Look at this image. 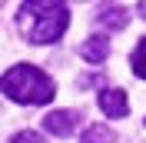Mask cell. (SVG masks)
<instances>
[{
  "instance_id": "6da1fadb",
  "label": "cell",
  "mask_w": 146,
  "mask_h": 143,
  "mask_svg": "<svg viewBox=\"0 0 146 143\" xmlns=\"http://www.w3.org/2000/svg\"><path fill=\"white\" fill-rule=\"evenodd\" d=\"M70 27V10L66 0H23L17 10V30L23 33V40L43 47L56 43Z\"/></svg>"
},
{
  "instance_id": "7a4b0ae2",
  "label": "cell",
  "mask_w": 146,
  "mask_h": 143,
  "mask_svg": "<svg viewBox=\"0 0 146 143\" xmlns=\"http://www.w3.org/2000/svg\"><path fill=\"white\" fill-rule=\"evenodd\" d=\"M0 90L7 93L13 103H50L56 93L53 80L46 77L40 67L33 63H17V67H10L3 77H0Z\"/></svg>"
},
{
  "instance_id": "3957f363",
  "label": "cell",
  "mask_w": 146,
  "mask_h": 143,
  "mask_svg": "<svg viewBox=\"0 0 146 143\" xmlns=\"http://www.w3.org/2000/svg\"><path fill=\"white\" fill-rule=\"evenodd\" d=\"M80 123V113L76 110H53V113L43 116V130L50 136H70Z\"/></svg>"
},
{
  "instance_id": "277c9868",
  "label": "cell",
  "mask_w": 146,
  "mask_h": 143,
  "mask_svg": "<svg viewBox=\"0 0 146 143\" xmlns=\"http://www.w3.org/2000/svg\"><path fill=\"white\" fill-rule=\"evenodd\" d=\"M100 110L106 116H113V120H123V116L129 113V103H126V93L123 90H113V87H106V90H100Z\"/></svg>"
},
{
  "instance_id": "5b68a950",
  "label": "cell",
  "mask_w": 146,
  "mask_h": 143,
  "mask_svg": "<svg viewBox=\"0 0 146 143\" xmlns=\"http://www.w3.org/2000/svg\"><path fill=\"white\" fill-rule=\"evenodd\" d=\"M80 53L86 57V60L100 63V60H106V57H110V40H106V37H90V40L80 47Z\"/></svg>"
},
{
  "instance_id": "8992f818",
  "label": "cell",
  "mask_w": 146,
  "mask_h": 143,
  "mask_svg": "<svg viewBox=\"0 0 146 143\" xmlns=\"http://www.w3.org/2000/svg\"><path fill=\"white\" fill-rule=\"evenodd\" d=\"M100 23L106 30H123L129 23V13L123 7H106V10H100Z\"/></svg>"
},
{
  "instance_id": "52a82bcc",
  "label": "cell",
  "mask_w": 146,
  "mask_h": 143,
  "mask_svg": "<svg viewBox=\"0 0 146 143\" xmlns=\"http://www.w3.org/2000/svg\"><path fill=\"white\" fill-rule=\"evenodd\" d=\"M80 143H116V133H113L110 126H103V123H93L90 130L80 136Z\"/></svg>"
},
{
  "instance_id": "ba28073f",
  "label": "cell",
  "mask_w": 146,
  "mask_h": 143,
  "mask_svg": "<svg viewBox=\"0 0 146 143\" xmlns=\"http://www.w3.org/2000/svg\"><path fill=\"white\" fill-rule=\"evenodd\" d=\"M129 63H133V73H136L139 80H146V37H143V40L136 43V50H133Z\"/></svg>"
},
{
  "instance_id": "9c48e42d",
  "label": "cell",
  "mask_w": 146,
  "mask_h": 143,
  "mask_svg": "<svg viewBox=\"0 0 146 143\" xmlns=\"http://www.w3.org/2000/svg\"><path fill=\"white\" fill-rule=\"evenodd\" d=\"M7 143H46L40 133H33V130H20V133H13Z\"/></svg>"
},
{
  "instance_id": "30bf717a",
  "label": "cell",
  "mask_w": 146,
  "mask_h": 143,
  "mask_svg": "<svg viewBox=\"0 0 146 143\" xmlns=\"http://www.w3.org/2000/svg\"><path fill=\"white\" fill-rule=\"evenodd\" d=\"M139 13H143V17H146V0H143V3H139Z\"/></svg>"
}]
</instances>
